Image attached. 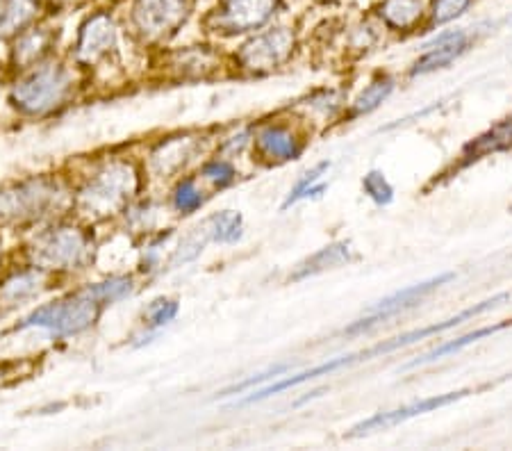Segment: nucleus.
I'll return each mask as SVG.
<instances>
[{
    "label": "nucleus",
    "instance_id": "obj_1",
    "mask_svg": "<svg viewBox=\"0 0 512 451\" xmlns=\"http://www.w3.org/2000/svg\"><path fill=\"white\" fill-rule=\"evenodd\" d=\"M103 303L98 301L92 292L82 290L78 294H73L69 299L48 303V306H41L35 310L30 317H26V322L21 326H37V328H46L55 335H73L85 331L87 326L94 324V319L101 310Z\"/></svg>",
    "mask_w": 512,
    "mask_h": 451
},
{
    "label": "nucleus",
    "instance_id": "obj_2",
    "mask_svg": "<svg viewBox=\"0 0 512 451\" xmlns=\"http://www.w3.org/2000/svg\"><path fill=\"white\" fill-rule=\"evenodd\" d=\"M137 190V176L130 164H112L103 169L80 194V205L89 215H112Z\"/></svg>",
    "mask_w": 512,
    "mask_h": 451
},
{
    "label": "nucleus",
    "instance_id": "obj_3",
    "mask_svg": "<svg viewBox=\"0 0 512 451\" xmlns=\"http://www.w3.org/2000/svg\"><path fill=\"white\" fill-rule=\"evenodd\" d=\"M71 78L60 64H48L35 73H30L26 80H21L14 87L12 101L16 108L30 114H41L53 110L55 105L64 101L66 92H69Z\"/></svg>",
    "mask_w": 512,
    "mask_h": 451
},
{
    "label": "nucleus",
    "instance_id": "obj_4",
    "mask_svg": "<svg viewBox=\"0 0 512 451\" xmlns=\"http://www.w3.org/2000/svg\"><path fill=\"white\" fill-rule=\"evenodd\" d=\"M89 251L87 237L78 228H55L41 235L35 244V262L46 269H73L85 262Z\"/></svg>",
    "mask_w": 512,
    "mask_h": 451
},
{
    "label": "nucleus",
    "instance_id": "obj_5",
    "mask_svg": "<svg viewBox=\"0 0 512 451\" xmlns=\"http://www.w3.org/2000/svg\"><path fill=\"white\" fill-rule=\"evenodd\" d=\"M453 274H442V276H435L431 281H424V283H417V285H410L406 290L392 294V297H387L383 301H378L374 308H369L365 317H360L358 322L351 324L346 328V333L355 335V333H362V331H369L371 326L385 322V319H390L394 315L403 313V310H408L412 306H417V303L426 297V294H431L435 287L444 285L447 281H451Z\"/></svg>",
    "mask_w": 512,
    "mask_h": 451
},
{
    "label": "nucleus",
    "instance_id": "obj_6",
    "mask_svg": "<svg viewBox=\"0 0 512 451\" xmlns=\"http://www.w3.org/2000/svg\"><path fill=\"white\" fill-rule=\"evenodd\" d=\"M57 199V185L51 180H30L0 194V219H30L51 208Z\"/></svg>",
    "mask_w": 512,
    "mask_h": 451
},
{
    "label": "nucleus",
    "instance_id": "obj_7",
    "mask_svg": "<svg viewBox=\"0 0 512 451\" xmlns=\"http://www.w3.org/2000/svg\"><path fill=\"white\" fill-rule=\"evenodd\" d=\"M292 46V32L285 28L269 30L249 41V44L239 51V62H242V67L251 71H271L287 60L289 53H292Z\"/></svg>",
    "mask_w": 512,
    "mask_h": 451
},
{
    "label": "nucleus",
    "instance_id": "obj_8",
    "mask_svg": "<svg viewBox=\"0 0 512 451\" xmlns=\"http://www.w3.org/2000/svg\"><path fill=\"white\" fill-rule=\"evenodd\" d=\"M185 19V0H137L135 23L148 37H162Z\"/></svg>",
    "mask_w": 512,
    "mask_h": 451
},
{
    "label": "nucleus",
    "instance_id": "obj_9",
    "mask_svg": "<svg viewBox=\"0 0 512 451\" xmlns=\"http://www.w3.org/2000/svg\"><path fill=\"white\" fill-rule=\"evenodd\" d=\"M508 299H510V294H497V297L476 303L474 308L462 310L460 315L447 319V322L433 324V326H428V328H421V331H412V333H406V335H399V338H394L392 342H387V344H381V347H376V349H371V351H362V354H353V363H355V360H367V358H371L374 354H387V351L408 347V344L417 342V340H424V338H428V335H437V333L449 331V328H456L458 324L465 322V319H472V317H476V315H483V313H487V310L497 308L499 303L508 301Z\"/></svg>",
    "mask_w": 512,
    "mask_h": 451
},
{
    "label": "nucleus",
    "instance_id": "obj_10",
    "mask_svg": "<svg viewBox=\"0 0 512 451\" xmlns=\"http://www.w3.org/2000/svg\"><path fill=\"white\" fill-rule=\"evenodd\" d=\"M278 0H226L219 14V28L228 32H249L271 19Z\"/></svg>",
    "mask_w": 512,
    "mask_h": 451
},
{
    "label": "nucleus",
    "instance_id": "obj_11",
    "mask_svg": "<svg viewBox=\"0 0 512 451\" xmlns=\"http://www.w3.org/2000/svg\"><path fill=\"white\" fill-rule=\"evenodd\" d=\"M467 392H449V395H440V397H431V399H424V401H415V404L410 406H403V408H396V410H390V413H381V415H374L369 417V420L360 422L358 426H353L349 436H365V433H371V431H381V429H390V426L394 424H401L406 420H412V417L417 415H424V413H431V410H437L442 406H449L453 404V401H458L465 397Z\"/></svg>",
    "mask_w": 512,
    "mask_h": 451
},
{
    "label": "nucleus",
    "instance_id": "obj_12",
    "mask_svg": "<svg viewBox=\"0 0 512 451\" xmlns=\"http://www.w3.org/2000/svg\"><path fill=\"white\" fill-rule=\"evenodd\" d=\"M467 46V35L465 30H451V32H442L440 37H435L428 41L424 46L426 48V55L421 57L415 67V76L417 73H428V71H435L440 67H447L449 62L456 60V57L465 51Z\"/></svg>",
    "mask_w": 512,
    "mask_h": 451
},
{
    "label": "nucleus",
    "instance_id": "obj_13",
    "mask_svg": "<svg viewBox=\"0 0 512 451\" xmlns=\"http://www.w3.org/2000/svg\"><path fill=\"white\" fill-rule=\"evenodd\" d=\"M117 37L114 23L110 16L96 14L94 19H89L82 28V35L78 41V57L82 62H94L96 57H101L105 51H110Z\"/></svg>",
    "mask_w": 512,
    "mask_h": 451
},
{
    "label": "nucleus",
    "instance_id": "obj_14",
    "mask_svg": "<svg viewBox=\"0 0 512 451\" xmlns=\"http://www.w3.org/2000/svg\"><path fill=\"white\" fill-rule=\"evenodd\" d=\"M351 260V246L346 242H337V244H330L326 249L317 251L315 256H310L305 262H301L299 267H296L294 272V281H301V278H308V276H315L326 272V269H333V267H340L344 262Z\"/></svg>",
    "mask_w": 512,
    "mask_h": 451
},
{
    "label": "nucleus",
    "instance_id": "obj_15",
    "mask_svg": "<svg viewBox=\"0 0 512 451\" xmlns=\"http://www.w3.org/2000/svg\"><path fill=\"white\" fill-rule=\"evenodd\" d=\"M258 146L267 158L274 160H296L301 153L296 137L280 126L264 128L258 135Z\"/></svg>",
    "mask_w": 512,
    "mask_h": 451
},
{
    "label": "nucleus",
    "instance_id": "obj_16",
    "mask_svg": "<svg viewBox=\"0 0 512 451\" xmlns=\"http://www.w3.org/2000/svg\"><path fill=\"white\" fill-rule=\"evenodd\" d=\"M506 326H510V322H503V324H494V326L478 328V331H474V333L462 335V338H458V340H451V342H447V344H442V347H437V349H433V351H428L426 356H421V358H417V360H412L410 367H417V365H424V363H433V360H437V358H444V356H449V354H458L460 349L469 347V344H474V342H478L481 338H487V335L499 333V331H503V328H506Z\"/></svg>",
    "mask_w": 512,
    "mask_h": 451
},
{
    "label": "nucleus",
    "instance_id": "obj_17",
    "mask_svg": "<svg viewBox=\"0 0 512 451\" xmlns=\"http://www.w3.org/2000/svg\"><path fill=\"white\" fill-rule=\"evenodd\" d=\"M41 283H44V276H41L39 272L16 274L3 287H0V301L7 303V306H14V303L26 301L30 297H35Z\"/></svg>",
    "mask_w": 512,
    "mask_h": 451
},
{
    "label": "nucleus",
    "instance_id": "obj_18",
    "mask_svg": "<svg viewBox=\"0 0 512 451\" xmlns=\"http://www.w3.org/2000/svg\"><path fill=\"white\" fill-rule=\"evenodd\" d=\"M383 16L390 26L406 30L419 21L421 0H385Z\"/></svg>",
    "mask_w": 512,
    "mask_h": 451
},
{
    "label": "nucleus",
    "instance_id": "obj_19",
    "mask_svg": "<svg viewBox=\"0 0 512 451\" xmlns=\"http://www.w3.org/2000/svg\"><path fill=\"white\" fill-rule=\"evenodd\" d=\"M214 242H237L242 237V215L239 212H219L205 221Z\"/></svg>",
    "mask_w": 512,
    "mask_h": 451
},
{
    "label": "nucleus",
    "instance_id": "obj_20",
    "mask_svg": "<svg viewBox=\"0 0 512 451\" xmlns=\"http://www.w3.org/2000/svg\"><path fill=\"white\" fill-rule=\"evenodd\" d=\"M35 14V5L30 0H7L3 12H0V35H12L26 26Z\"/></svg>",
    "mask_w": 512,
    "mask_h": 451
},
{
    "label": "nucleus",
    "instance_id": "obj_21",
    "mask_svg": "<svg viewBox=\"0 0 512 451\" xmlns=\"http://www.w3.org/2000/svg\"><path fill=\"white\" fill-rule=\"evenodd\" d=\"M48 44H51V37H48L44 30L28 32V35L19 41V46H16V62H19L21 67L32 64L46 53Z\"/></svg>",
    "mask_w": 512,
    "mask_h": 451
},
{
    "label": "nucleus",
    "instance_id": "obj_22",
    "mask_svg": "<svg viewBox=\"0 0 512 451\" xmlns=\"http://www.w3.org/2000/svg\"><path fill=\"white\" fill-rule=\"evenodd\" d=\"M392 80H378V82H374V85H369L365 92H362L360 96H358V101H355V105H353V112L355 114H365V112H371V110H376L378 105H381L387 96H390V92H392Z\"/></svg>",
    "mask_w": 512,
    "mask_h": 451
},
{
    "label": "nucleus",
    "instance_id": "obj_23",
    "mask_svg": "<svg viewBox=\"0 0 512 451\" xmlns=\"http://www.w3.org/2000/svg\"><path fill=\"white\" fill-rule=\"evenodd\" d=\"M89 292L94 294V297L103 303H114V301H121L126 299L128 294L132 292V281L130 278H110V281L105 283H98L89 287Z\"/></svg>",
    "mask_w": 512,
    "mask_h": 451
},
{
    "label": "nucleus",
    "instance_id": "obj_24",
    "mask_svg": "<svg viewBox=\"0 0 512 451\" xmlns=\"http://www.w3.org/2000/svg\"><path fill=\"white\" fill-rule=\"evenodd\" d=\"M362 185H365V192L369 194L371 201H376L378 205L392 203L394 190L390 187V183H387L381 171H371V174H367L365 180H362Z\"/></svg>",
    "mask_w": 512,
    "mask_h": 451
},
{
    "label": "nucleus",
    "instance_id": "obj_25",
    "mask_svg": "<svg viewBox=\"0 0 512 451\" xmlns=\"http://www.w3.org/2000/svg\"><path fill=\"white\" fill-rule=\"evenodd\" d=\"M472 0H435L433 3V21L435 23H449L467 10Z\"/></svg>",
    "mask_w": 512,
    "mask_h": 451
},
{
    "label": "nucleus",
    "instance_id": "obj_26",
    "mask_svg": "<svg viewBox=\"0 0 512 451\" xmlns=\"http://www.w3.org/2000/svg\"><path fill=\"white\" fill-rule=\"evenodd\" d=\"M173 201H176V208L180 212H194V210L201 208L203 196H201V192L196 190V185L192 183V180H185L183 185H178L176 199H173Z\"/></svg>",
    "mask_w": 512,
    "mask_h": 451
},
{
    "label": "nucleus",
    "instance_id": "obj_27",
    "mask_svg": "<svg viewBox=\"0 0 512 451\" xmlns=\"http://www.w3.org/2000/svg\"><path fill=\"white\" fill-rule=\"evenodd\" d=\"M178 315V303L176 301H155L151 308H148V322L151 326H164L169 324L173 317Z\"/></svg>",
    "mask_w": 512,
    "mask_h": 451
},
{
    "label": "nucleus",
    "instance_id": "obj_28",
    "mask_svg": "<svg viewBox=\"0 0 512 451\" xmlns=\"http://www.w3.org/2000/svg\"><path fill=\"white\" fill-rule=\"evenodd\" d=\"M328 167H330V162H321V164H317V167H315V169H312V171H308V174H305V178H303V180H299V185H296V187H294V192L287 196V201L283 203V208H289V205H292V203H296V201H299V199H301V194H303L305 190H308V187H310V185H315V183H317V180L321 178V174H324V171H326Z\"/></svg>",
    "mask_w": 512,
    "mask_h": 451
},
{
    "label": "nucleus",
    "instance_id": "obj_29",
    "mask_svg": "<svg viewBox=\"0 0 512 451\" xmlns=\"http://www.w3.org/2000/svg\"><path fill=\"white\" fill-rule=\"evenodd\" d=\"M203 176L208 178V180H212L214 185L224 187V185H228V183H233L235 169L230 167L228 162H212V164H208V167L203 169Z\"/></svg>",
    "mask_w": 512,
    "mask_h": 451
}]
</instances>
